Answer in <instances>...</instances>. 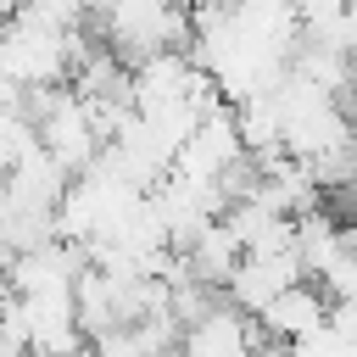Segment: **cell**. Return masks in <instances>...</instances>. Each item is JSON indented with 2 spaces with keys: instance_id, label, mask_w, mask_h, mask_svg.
<instances>
[{
  "instance_id": "obj_7",
  "label": "cell",
  "mask_w": 357,
  "mask_h": 357,
  "mask_svg": "<svg viewBox=\"0 0 357 357\" xmlns=\"http://www.w3.org/2000/svg\"><path fill=\"white\" fill-rule=\"evenodd\" d=\"M162 357H184V351H178V346H167V351H162Z\"/></svg>"
},
{
  "instance_id": "obj_4",
  "label": "cell",
  "mask_w": 357,
  "mask_h": 357,
  "mask_svg": "<svg viewBox=\"0 0 357 357\" xmlns=\"http://www.w3.org/2000/svg\"><path fill=\"white\" fill-rule=\"evenodd\" d=\"M301 279V262H296V251H284V257H240L234 268H229V279H223V301L229 307H240L245 318H257L284 284H296Z\"/></svg>"
},
{
  "instance_id": "obj_5",
  "label": "cell",
  "mask_w": 357,
  "mask_h": 357,
  "mask_svg": "<svg viewBox=\"0 0 357 357\" xmlns=\"http://www.w3.org/2000/svg\"><path fill=\"white\" fill-rule=\"evenodd\" d=\"M329 318V301H324V290L312 284V279H296V284H284L262 312H257V329H262V340H273V346H284V340H301V335H312L318 324Z\"/></svg>"
},
{
  "instance_id": "obj_2",
  "label": "cell",
  "mask_w": 357,
  "mask_h": 357,
  "mask_svg": "<svg viewBox=\"0 0 357 357\" xmlns=\"http://www.w3.org/2000/svg\"><path fill=\"white\" fill-rule=\"evenodd\" d=\"M240 156H245V145H240V134H234V112L218 100V106L184 134V145L173 151V173L201 178V184H218Z\"/></svg>"
},
{
  "instance_id": "obj_1",
  "label": "cell",
  "mask_w": 357,
  "mask_h": 357,
  "mask_svg": "<svg viewBox=\"0 0 357 357\" xmlns=\"http://www.w3.org/2000/svg\"><path fill=\"white\" fill-rule=\"evenodd\" d=\"M89 50L84 28L78 33H61V28H45L22 11L0 17V84L11 95L22 89H50V84H67L73 61Z\"/></svg>"
},
{
  "instance_id": "obj_3",
  "label": "cell",
  "mask_w": 357,
  "mask_h": 357,
  "mask_svg": "<svg viewBox=\"0 0 357 357\" xmlns=\"http://www.w3.org/2000/svg\"><path fill=\"white\" fill-rule=\"evenodd\" d=\"M268 340H262V329H257V318H245L240 307H229L223 296L201 312V318H190L184 329H178V351L184 357H257Z\"/></svg>"
},
{
  "instance_id": "obj_6",
  "label": "cell",
  "mask_w": 357,
  "mask_h": 357,
  "mask_svg": "<svg viewBox=\"0 0 357 357\" xmlns=\"http://www.w3.org/2000/svg\"><path fill=\"white\" fill-rule=\"evenodd\" d=\"M11 100H17V95H11V89H6V84H0V112H6V106H11Z\"/></svg>"
}]
</instances>
